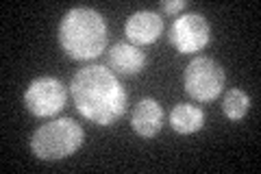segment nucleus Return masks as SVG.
Returning a JSON list of instances; mask_svg holds the SVG:
<instances>
[{"mask_svg": "<svg viewBox=\"0 0 261 174\" xmlns=\"http://www.w3.org/2000/svg\"><path fill=\"white\" fill-rule=\"evenodd\" d=\"M70 94L81 115L100 127L118 122L126 111V92L116 72L98 63L85 65L72 77Z\"/></svg>", "mask_w": 261, "mask_h": 174, "instance_id": "1", "label": "nucleus"}, {"mask_svg": "<svg viewBox=\"0 0 261 174\" xmlns=\"http://www.w3.org/2000/svg\"><path fill=\"white\" fill-rule=\"evenodd\" d=\"M59 44L72 59H96L107 48V24L92 7H74L59 27Z\"/></svg>", "mask_w": 261, "mask_h": 174, "instance_id": "2", "label": "nucleus"}, {"mask_svg": "<svg viewBox=\"0 0 261 174\" xmlns=\"http://www.w3.org/2000/svg\"><path fill=\"white\" fill-rule=\"evenodd\" d=\"M85 139V131L72 118H55L42 124L31 137V151L42 161H59L74 155Z\"/></svg>", "mask_w": 261, "mask_h": 174, "instance_id": "3", "label": "nucleus"}, {"mask_svg": "<svg viewBox=\"0 0 261 174\" xmlns=\"http://www.w3.org/2000/svg\"><path fill=\"white\" fill-rule=\"evenodd\" d=\"M224 70L211 57H196L185 68V92L198 103H211L224 89Z\"/></svg>", "mask_w": 261, "mask_h": 174, "instance_id": "4", "label": "nucleus"}, {"mask_svg": "<svg viewBox=\"0 0 261 174\" xmlns=\"http://www.w3.org/2000/svg\"><path fill=\"white\" fill-rule=\"evenodd\" d=\"M65 101H68L65 85L55 77H37L29 83L24 92V105L37 118H53L65 107Z\"/></svg>", "mask_w": 261, "mask_h": 174, "instance_id": "5", "label": "nucleus"}, {"mask_svg": "<svg viewBox=\"0 0 261 174\" xmlns=\"http://www.w3.org/2000/svg\"><path fill=\"white\" fill-rule=\"evenodd\" d=\"M211 27L209 22L198 13H185L174 18V22L168 29V39L178 53L192 55L200 53L209 44Z\"/></svg>", "mask_w": 261, "mask_h": 174, "instance_id": "6", "label": "nucleus"}, {"mask_svg": "<svg viewBox=\"0 0 261 174\" xmlns=\"http://www.w3.org/2000/svg\"><path fill=\"white\" fill-rule=\"evenodd\" d=\"M124 33L135 46L154 44L163 33V18L154 11H135L124 24Z\"/></svg>", "mask_w": 261, "mask_h": 174, "instance_id": "7", "label": "nucleus"}, {"mask_svg": "<svg viewBox=\"0 0 261 174\" xmlns=\"http://www.w3.org/2000/svg\"><path fill=\"white\" fill-rule=\"evenodd\" d=\"M163 118H166V115H163V109L154 98H142V101L133 107L130 124H133V131L140 137L150 139L161 131Z\"/></svg>", "mask_w": 261, "mask_h": 174, "instance_id": "8", "label": "nucleus"}, {"mask_svg": "<svg viewBox=\"0 0 261 174\" xmlns=\"http://www.w3.org/2000/svg\"><path fill=\"white\" fill-rule=\"evenodd\" d=\"M109 65L116 74L124 77H135L140 74L146 65V55L140 46L130 44V41H118L109 51Z\"/></svg>", "mask_w": 261, "mask_h": 174, "instance_id": "9", "label": "nucleus"}, {"mask_svg": "<svg viewBox=\"0 0 261 174\" xmlns=\"http://www.w3.org/2000/svg\"><path fill=\"white\" fill-rule=\"evenodd\" d=\"M170 127L181 135H192L205 127V113L200 107L196 105H187V103H178L172 107L170 111Z\"/></svg>", "mask_w": 261, "mask_h": 174, "instance_id": "10", "label": "nucleus"}, {"mask_svg": "<svg viewBox=\"0 0 261 174\" xmlns=\"http://www.w3.org/2000/svg\"><path fill=\"white\" fill-rule=\"evenodd\" d=\"M248 107H250V96L244 92V89L233 87V89H228L222 98V111L226 118L233 122L242 120L244 115L248 113Z\"/></svg>", "mask_w": 261, "mask_h": 174, "instance_id": "11", "label": "nucleus"}, {"mask_svg": "<svg viewBox=\"0 0 261 174\" xmlns=\"http://www.w3.org/2000/svg\"><path fill=\"white\" fill-rule=\"evenodd\" d=\"M185 7H187V0H163L161 3V9L170 15H176L178 11H183Z\"/></svg>", "mask_w": 261, "mask_h": 174, "instance_id": "12", "label": "nucleus"}]
</instances>
